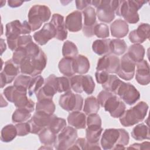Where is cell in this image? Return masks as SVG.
<instances>
[{
	"instance_id": "5b68a950",
	"label": "cell",
	"mask_w": 150,
	"mask_h": 150,
	"mask_svg": "<svg viewBox=\"0 0 150 150\" xmlns=\"http://www.w3.org/2000/svg\"><path fill=\"white\" fill-rule=\"evenodd\" d=\"M147 2L144 1H120L115 13L122 16L129 23H136L139 20L138 11Z\"/></svg>"
},
{
	"instance_id": "f6af8a7d",
	"label": "cell",
	"mask_w": 150,
	"mask_h": 150,
	"mask_svg": "<svg viewBox=\"0 0 150 150\" xmlns=\"http://www.w3.org/2000/svg\"><path fill=\"white\" fill-rule=\"evenodd\" d=\"M94 35H96L97 38L103 39L108 38L110 35L108 26L103 23H97L94 28Z\"/></svg>"
},
{
	"instance_id": "ab89813d",
	"label": "cell",
	"mask_w": 150,
	"mask_h": 150,
	"mask_svg": "<svg viewBox=\"0 0 150 150\" xmlns=\"http://www.w3.org/2000/svg\"><path fill=\"white\" fill-rule=\"evenodd\" d=\"M44 82L45 80L40 75L35 76L32 78L28 88L29 96H31L33 94L36 93L37 91L43 86Z\"/></svg>"
},
{
	"instance_id": "44dd1931",
	"label": "cell",
	"mask_w": 150,
	"mask_h": 150,
	"mask_svg": "<svg viewBox=\"0 0 150 150\" xmlns=\"http://www.w3.org/2000/svg\"><path fill=\"white\" fill-rule=\"evenodd\" d=\"M65 25L67 30L77 32L82 29V13L79 11H74L66 18Z\"/></svg>"
},
{
	"instance_id": "4316f807",
	"label": "cell",
	"mask_w": 150,
	"mask_h": 150,
	"mask_svg": "<svg viewBox=\"0 0 150 150\" xmlns=\"http://www.w3.org/2000/svg\"><path fill=\"white\" fill-rule=\"evenodd\" d=\"M127 53L129 58L137 64L144 60L145 49L141 44H134L129 47Z\"/></svg>"
},
{
	"instance_id": "4dcf8cb0",
	"label": "cell",
	"mask_w": 150,
	"mask_h": 150,
	"mask_svg": "<svg viewBox=\"0 0 150 150\" xmlns=\"http://www.w3.org/2000/svg\"><path fill=\"white\" fill-rule=\"evenodd\" d=\"M40 142L46 146L54 145L57 139L56 134H54L49 127H46L39 133Z\"/></svg>"
},
{
	"instance_id": "d6a6232c",
	"label": "cell",
	"mask_w": 150,
	"mask_h": 150,
	"mask_svg": "<svg viewBox=\"0 0 150 150\" xmlns=\"http://www.w3.org/2000/svg\"><path fill=\"white\" fill-rule=\"evenodd\" d=\"M60 72L67 77H72L74 74L73 69V59L63 57L58 64Z\"/></svg>"
},
{
	"instance_id": "3957f363",
	"label": "cell",
	"mask_w": 150,
	"mask_h": 150,
	"mask_svg": "<svg viewBox=\"0 0 150 150\" xmlns=\"http://www.w3.org/2000/svg\"><path fill=\"white\" fill-rule=\"evenodd\" d=\"M27 90L23 87L11 86L4 90V94L17 108H26L32 112L34 110L35 103L27 97Z\"/></svg>"
},
{
	"instance_id": "30bf717a",
	"label": "cell",
	"mask_w": 150,
	"mask_h": 150,
	"mask_svg": "<svg viewBox=\"0 0 150 150\" xmlns=\"http://www.w3.org/2000/svg\"><path fill=\"white\" fill-rule=\"evenodd\" d=\"M77 137L76 129L70 126H66L57 137L54 144L56 149H69L75 142Z\"/></svg>"
},
{
	"instance_id": "d4e9b609",
	"label": "cell",
	"mask_w": 150,
	"mask_h": 150,
	"mask_svg": "<svg viewBox=\"0 0 150 150\" xmlns=\"http://www.w3.org/2000/svg\"><path fill=\"white\" fill-rule=\"evenodd\" d=\"M89 69L90 62L85 56L79 54L73 59V69L75 73L86 74L88 71Z\"/></svg>"
},
{
	"instance_id": "277c9868",
	"label": "cell",
	"mask_w": 150,
	"mask_h": 150,
	"mask_svg": "<svg viewBox=\"0 0 150 150\" xmlns=\"http://www.w3.org/2000/svg\"><path fill=\"white\" fill-rule=\"evenodd\" d=\"M32 32L30 26L26 21L21 23L19 20H15L6 25L5 35L9 48L15 51L17 48V40L21 35L29 34Z\"/></svg>"
},
{
	"instance_id": "7402d4cb",
	"label": "cell",
	"mask_w": 150,
	"mask_h": 150,
	"mask_svg": "<svg viewBox=\"0 0 150 150\" xmlns=\"http://www.w3.org/2000/svg\"><path fill=\"white\" fill-rule=\"evenodd\" d=\"M135 79L139 84L142 86L148 85L149 83V67L146 60H142L137 63Z\"/></svg>"
},
{
	"instance_id": "b9f144b4",
	"label": "cell",
	"mask_w": 150,
	"mask_h": 150,
	"mask_svg": "<svg viewBox=\"0 0 150 150\" xmlns=\"http://www.w3.org/2000/svg\"><path fill=\"white\" fill-rule=\"evenodd\" d=\"M27 57H28V54L25 47H21L17 48L14 51L12 60L15 64L19 66Z\"/></svg>"
},
{
	"instance_id": "11a10c76",
	"label": "cell",
	"mask_w": 150,
	"mask_h": 150,
	"mask_svg": "<svg viewBox=\"0 0 150 150\" xmlns=\"http://www.w3.org/2000/svg\"><path fill=\"white\" fill-rule=\"evenodd\" d=\"M23 3V1H18V0H9L8 1L9 6L11 8H16L22 5Z\"/></svg>"
},
{
	"instance_id": "7bdbcfd3",
	"label": "cell",
	"mask_w": 150,
	"mask_h": 150,
	"mask_svg": "<svg viewBox=\"0 0 150 150\" xmlns=\"http://www.w3.org/2000/svg\"><path fill=\"white\" fill-rule=\"evenodd\" d=\"M82 87L83 91L87 94H91L93 93L95 88V83L91 76H83Z\"/></svg>"
},
{
	"instance_id": "7c38bea8",
	"label": "cell",
	"mask_w": 150,
	"mask_h": 150,
	"mask_svg": "<svg viewBox=\"0 0 150 150\" xmlns=\"http://www.w3.org/2000/svg\"><path fill=\"white\" fill-rule=\"evenodd\" d=\"M52 116L53 114L49 115L43 112L36 111L33 117L28 121L30 125V133L39 134L43 129L49 126Z\"/></svg>"
},
{
	"instance_id": "cb8c5ba5",
	"label": "cell",
	"mask_w": 150,
	"mask_h": 150,
	"mask_svg": "<svg viewBox=\"0 0 150 150\" xmlns=\"http://www.w3.org/2000/svg\"><path fill=\"white\" fill-rule=\"evenodd\" d=\"M86 116L84 113L80 111L70 112L67 117L69 125L76 129H84L86 127Z\"/></svg>"
},
{
	"instance_id": "e0dca14e",
	"label": "cell",
	"mask_w": 150,
	"mask_h": 150,
	"mask_svg": "<svg viewBox=\"0 0 150 150\" xmlns=\"http://www.w3.org/2000/svg\"><path fill=\"white\" fill-rule=\"evenodd\" d=\"M19 66L15 64L12 59L7 60L3 70L0 73L1 87L3 88L6 84L11 83L19 72Z\"/></svg>"
},
{
	"instance_id": "603a6c76",
	"label": "cell",
	"mask_w": 150,
	"mask_h": 150,
	"mask_svg": "<svg viewBox=\"0 0 150 150\" xmlns=\"http://www.w3.org/2000/svg\"><path fill=\"white\" fill-rule=\"evenodd\" d=\"M111 35L117 39L125 37L128 33V23L121 19L114 21L110 25Z\"/></svg>"
},
{
	"instance_id": "9c48e42d",
	"label": "cell",
	"mask_w": 150,
	"mask_h": 150,
	"mask_svg": "<svg viewBox=\"0 0 150 150\" xmlns=\"http://www.w3.org/2000/svg\"><path fill=\"white\" fill-rule=\"evenodd\" d=\"M59 103L61 108L67 111H80L83 107V98L81 95L68 91L60 96Z\"/></svg>"
},
{
	"instance_id": "f1b7e54d",
	"label": "cell",
	"mask_w": 150,
	"mask_h": 150,
	"mask_svg": "<svg viewBox=\"0 0 150 150\" xmlns=\"http://www.w3.org/2000/svg\"><path fill=\"white\" fill-rule=\"evenodd\" d=\"M32 63L34 68V75L36 76L40 74L45 68L47 63V57L42 50L35 57H32Z\"/></svg>"
},
{
	"instance_id": "e575fe53",
	"label": "cell",
	"mask_w": 150,
	"mask_h": 150,
	"mask_svg": "<svg viewBox=\"0 0 150 150\" xmlns=\"http://www.w3.org/2000/svg\"><path fill=\"white\" fill-rule=\"evenodd\" d=\"M17 135V130L15 125L8 124L5 125L1 130V140L4 142L12 141Z\"/></svg>"
},
{
	"instance_id": "f907efd6",
	"label": "cell",
	"mask_w": 150,
	"mask_h": 150,
	"mask_svg": "<svg viewBox=\"0 0 150 150\" xmlns=\"http://www.w3.org/2000/svg\"><path fill=\"white\" fill-rule=\"evenodd\" d=\"M31 42H32V38L30 35L20 36L17 40L18 48L21 47H25Z\"/></svg>"
},
{
	"instance_id": "74e56055",
	"label": "cell",
	"mask_w": 150,
	"mask_h": 150,
	"mask_svg": "<svg viewBox=\"0 0 150 150\" xmlns=\"http://www.w3.org/2000/svg\"><path fill=\"white\" fill-rule=\"evenodd\" d=\"M31 117V112L26 108H18L13 113L12 120L13 122H23Z\"/></svg>"
},
{
	"instance_id": "83f0119b",
	"label": "cell",
	"mask_w": 150,
	"mask_h": 150,
	"mask_svg": "<svg viewBox=\"0 0 150 150\" xmlns=\"http://www.w3.org/2000/svg\"><path fill=\"white\" fill-rule=\"evenodd\" d=\"M132 137L137 141L149 139V129L148 125L144 123L139 124L132 129L131 132Z\"/></svg>"
},
{
	"instance_id": "8d00e7d4",
	"label": "cell",
	"mask_w": 150,
	"mask_h": 150,
	"mask_svg": "<svg viewBox=\"0 0 150 150\" xmlns=\"http://www.w3.org/2000/svg\"><path fill=\"white\" fill-rule=\"evenodd\" d=\"M62 54L64 57L74 58L78 54V49L76 45L70 40H66L63 45Z\"/></svg>"
},
{
	"instance_id": "ac0fdd59",
	"label": "cell",
	"mask_w": 150,
	"mask_h": 150,
	"mask_svg": "<svg viewBox=\"0 0 150 150\" xmlns=\"http://www.w3.org/2000/svg\"><path fill=\"white\" fill-rule=\"evenodd\" d=\"M56 32L54 26L50 23H45L43 28L33 34V39L40 45H46L50 39L56 37Z\"/></svg>"
},
{
	"instance_id": "c3c4849f",
	"label": "cell",
	"mask_w": 150,
	"mask_h": 150,
	"mask_svg": "<svg viewBox=\"0 0 150 150\" xmlns=\"http://www.w3.org/2000/svg\"><path fill=\"white\" fill-rule=\"evenodd\" d=\"M17 135L19 137H23L30 133V125L28 122H19L15 125Z\"/></svg>"
},
{
	"instance_id": "db71d44e",
	"label": "cell",
	"mask_w": 150,
	"mask_h": 150,
	"mask_svg": "<svg viewBox=\"0 0 150 150\" xmlns=\"http://www.w3.org/2000/svg\"><path fill=\"white\" fill-rule=\"evenodd\" d=\"M76 8L79 10H83L86 8L89 4H91V1H76Z\"/></svg>"
},
{
	"instance_id": "52a82bcc",
	"label": "cell",
	"mask_w": 150,
	"mask_h": 150,
	"mask_svg": "<svg viewBox=\"0 0 150 150\" xmlns=\"http://www.w3.org/2000/svg\"><path fill=\"white\" fill-rule=\"evenodd\" d=\"M120 1H92L91 4L96 8V16L101 22L109 23L115 18V11Z\"/></svg>"
},
{
	"instance_id": "ee69618b",
	"label": "cell",
	"mask_w": 150,
	"mask_h": 150,
	"mask_svg": "<svg viewBox=\"0 0 150 150\" xmlns=\"http://www.w3.org/2000/svg\"><path fill=\"white\" fill-rule=\"evenodd\" d=\"M57 92L63 93L70 91L71 89L70 79L66 77H57Z\"/></svg>"
},
{
	"instance_id": "ffe728a7",
	"label": "cell",
	"mask_w": 150,
	"mask_h": 150,
	"mask_svg": "<svg viewBox=\"0 0 150 150\" xmlns=\"http://www.w3.org/2000/svg\"><path fill=\"white\" fill-rule=\"evenodd\" d=\"M50 23L56 30L55 38L61 41L64 40L67 36V31L64 21V17L59 13H54L52 16Z\"/></svg>"
},
{
	"instance_id": "f546056e",
	"label": "cell",
	"mask_w": 150,
	"mask_h": 150,
	"mask_svg": "<svg viewBox=\"0 0 150 150\" xmlns=\"http://www.w3.org/2000/svg\"><path fill=\"white\" fill-rule=\"evenodd\" d=\"M102 131L103 128H101V126H87L86 130V140L91 144H98Z\"/></svg>"
},
{
	"instance_id": "5bb4252c",
	"label": "cell",
	"mask_w": 150,
	"mask_h": 150,
	"mask_svg": "<svg viewBox=\"0 0 150 150\" xmlns=\"http://www.w3.org/2000/svg\"><path fill=\"white\" fill-rule=\"evenodd\" d=\"M57 92V77L54 74H50L45 79L43 86L37 91L36 96L38 101L45 98L52 99Z\"/></svg>"
},
{
	"instance_id": "2e32d148",
	"label": "cell",
	"mask_w": 150,
	"mask_h": 150,
	"mask_svg": "<svg viewBox=\"0 0 150 150\" xmlns=\"http://www.w3.org/2000/svg\"><path fill=\"white\" fill-rule=\"evenodd\" d=\"M135 66L136 63L126 53L121 59L119 69L117 74L123 80H131L133 79L135 74Z\"/></svg>"
},
{
	"instance_id": "681fc988",
	"label": "cell",
	"mask_w": 150,
	"mask_h": 150,
	"mask_svg": "<svg viewBox=\"0 0 150 150\" xmlns=\"http://www.w3.org/2000/svg\"><path fill=\"white\" fill-rule=\"evenodd\" d=\"M86 124L87 126L98 125L101 126V119L97 113H93L88 115L86 119Z\"/></svg>"
},
{
	"instance_id": "bcb514c9",
	"label": "cell",
	"mask_w": 150,
	"mask_h": 150,
	"mask_svg": "<svg viewBox=\"0 0 150 150\" xmlns=\"http://www.w3.org/2000/svg\"><path fill=\"white\" fill-rule=\"evenodd\" d=\"M82 75H76L70 79L71 88L76 93H81L83 91L82 87Z\"/></svg>"
},
{
	"instance_id": "8992f818",
	"label": "cell",
	"mask_w": 150,
	"mask_h": 150,
	"mask_svg": "<svg viewBox=\"0 0 150 150\" xmlns=\"http://www.w3.org/2000/svg\"><path fill=\"white\" fill-rule=\"evenodd\" d=\"M148 105L144 101L139 102L133 107L125 110L120 117V121L124 127H131L142 121L146 115Z\"/></svg>"
},
{
	"instance_id": "836d02e7",
	"label": "cell",
	"mask_w": 150,
	"mask_h": 150,
	"mask_svg": "<svg viewBox=\"0 0 150 150\" xmlns=\"http://www.w3.org/2000/svg\"><path fill=\"white\" fill-rule=\"evenodd\" d=\"M127 49V45L123 39H111L110 49L111 53L116 56H120L124 54Z\"/></svg>"
},
{
	"instance_id": "7a4b0ae2",
	"label": "cell",
	"mask_w": 150,
	"mask_h": 150,
	"mask_svg": "<svg viewBox=\"0 0 150 150\" xmlns=\"http://www.w3.org/2000/svg\"><path fill=\"white\" fill-rule=\"evenodd\" d=\"M100 105L110 115L114 118H120L125 111V104L117 96L105 90L99 93L97 98Z\"/></svg>"
},
{
	"instance_id": "1f68e13d",
	"label": "cell",
	"mask_w": 150,
	"mask_h": 150,
	"mask_svg": "<svg viewBox=\"0 0 150 150\" xmlns=\"http://www.w3.org/2000/svg\"><path fill=\"white\" fill-rule=\"evenodd\" d=\"M55 108V104L52 99L45 98L38 100L36 105V111L43 112L49 115L53 114Z\"/></svg>"
},
{
	"instance_id": "4fadbf2b",
	"label": "cell",
	"mask_w": 150,
	"mask_h": 150,
	"mask_svg": "<svg viewBox=\"0 0 150 150\" xmlns=\"http://www.w3.org/2000/svg\"><path fill=\"white\" fill-rule=\"evenodd\" d=\"M119 57L111 53L104 55L100 58L97 62V71H105L108 73H117L120 67Z\"/></svg>"
},
{
	"instance_id": "ba28073f",
	"label": "cell",
	"mask_w": 150,
	"mask_h": 150,
	"mask_svg": "<svg viewBox=\"0 0 150 150\" xmlns=\"http://www.w3.org/2000/svg\"><path fill=\"white\" fill-rule=\"evenodd\" d=\"M51 16V12L46 5H35L32 6L28 12V23L32 31L39 29L42 25L47 22Z\"/></svg>"
},
{
	"instance_id": "9f6ffc18",
	"label": "cell",
	"mask_w": 150,
	"mask_h": 150,
	"mask_svg": "<svg viewBox=\"0 0 150 150\" xmlns=\"http://www.w3.org/2000/svg\"><path fill=\"white\" fill-rule=\"evenodd\" d=\"M1 54H2V53L6 50V45L4 43V40L3 39H1Z\"/></svg>"
},
{
	"instance_id": "7dc6e473",
	"label": "cell",
	"mask_w": 150,
	"mask_h": 150,
	"mask_svg": "<svg viewBox=\"0 0 150 150\" xmlns=\"http://www.w3.org/2000/svg\"><path fill=\"white\" fill-rule=\"evenodd\" d=\"M32 79V77L29 76L25 74L19 75L16 78L13 83V86L16 87H23L28 90Z\"/></svg>"
},
{
	"instance_id": "d590c367",
	"label": "cell",
	"mask_w": 150,
	"mask_h": 150,
	"mask_svg": "<svg viewBox=\"0 0 150 150\" xmlns=\"http://www.w3.org/2000/svg\"><path fill=\"white\" fill-rule=\"evenodd\" d=\"M99 109L100 104L96 97L90 96L86 98L83 108V111L86 114L88 115L93 113H97Z\"/></svg>"
},
{
	"instance_id": "9a60e30c",
	"label": "cell",
	"mask_w": 150,
	"mask_h": 150,
	"mask_svg": "<svg viewBox=\"0 0 150 150\" xmlns=\"http://www.w3.org/2000/svg\"><path fill=\"white\" fill-rule=\"evenodd\" d=\"M84 25L82 28L83 34L87 38L94 35V30L97 24L96 21V12L94 8L88 6L83 11Z\"/></svg>"
},
{
	"instance_id": "60d3db41",
	"label": "cell",
	"mask_w": 150,
	"mask_h": 150,
	"mask_svg": "<svg viewBox=\"0 0 150 150\" xmlns=\"http://www.w3.org/2000/svg\"><path fill=\"white\" fill-rule=\"evenodd\" d=\"M121 81L116 76L109 74L107 80L104 84H102V87L105 90L114 93Z\"/></svg>"
},
{
	"instance_id": "f35d334b",
	"label": "cell",
	"mask_w": 150,
	"mask_h": 150,
	"mask_svg": "<svg viewBox=\"0 0 150 150\" xmlns=\"http://www.w3.org/2000/svg\"><path fill=\"white\" fill-rule=\"evenodd\" d=\"M66 126V122L64 118H59L56 115L53 114L49 127L54 134H57Z\"/></svg>"
},
{
	"instance_id": "8fae6325",
	"label": "cell",
	"mask_w": 150,
	"mask_h": 150,
	"mask_svg": "<svg viewBox=\"0 0 150 150\" xmlns=\"http://www.w3.org/2000/svg\"><path fill=\"white\" fill-rule=\"evenodd\" d=\"M114 94L118 95L121 100L128 105L135 103L140 98V93L131 84L121 81Z\"/></svg>"
},
{
	"instance_id": "484cf974",
	"label": "cell",
	"mask_w": 150,
	"mask_h": 150,
	"mask_svg": "<svg viewBox=\"0 0 150 150\" xmlns=\"http://www.w3.org/2000/svg\"><path fill=\"white\" fill-rule=\"evenodd\" d=\"M110 41V39L96 40L92 44V49L98 55H105L111 53Z\"/></svg>"
},
{
	"instance_id": "816d5d0a",
	"label": "cell",
	"mask_w": 150,
	"mask_h": 150,
	"mask_svg": "<svg viewBox=\"0 0 150 150\" xmlns=\"http://www.w3.org/2000/svg\"><path fill=\"white\" fill-rule=\"evenodd\" d=\"M96 79L98 83L103 84L108 79L109 74L105 71H97L95 73Z\"/></svg>"
},
{
	"instance_id": "f5cc1de1",
	"label": "cell",
	"mask_w": 150,
	"mask_h": 150,
	"mask_svg": "<svg viewBox=\"0 0 150 150\" xmlns=\"http://www.w3.org/2000/svg\"><path fill=\"white\" fill-rule=\"evenodd\" d=\"M149 145L150 143L149 142H144L141 144H138V143H135L129 147L127 148V149H149Z\"/></svg>"
},
{
	"instance_id": "6da1fadb",
	"label": "cell",
	"mask_w": 150,
	"mask_h": 150,
	"mask_svg": "<svg viewBox=\"0 0 150 150\" xmlns=\"http://www.w3.org/2000/svg\"><path fill=\"white\" fill-rule=\"evenodd\" d=\"M129 140V134L124 129L109 128L104 131L100 143L105 150L124 149Z\"/></svg>"
},
{
	"instance_id": "d6986e66",
	"label": "cell",
	"mask_w": 150,
	"mask_h": 150,
	"mask_svg": "<svg viewBox=\"0 0 150 150\" xmlns=\"http://www.w3.org/2000/svg\"><path fill=\"white\" fill-rule=\"evenodd\" d=\"M150 26L148 23H142L137 29L133 30L129 34V40L135 44H141L149 38Z\"/></svg>"
}]
</instances>
